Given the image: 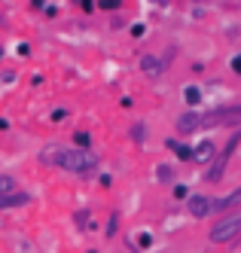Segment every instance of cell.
<instances>
[{"label":"cell","instance_id":"6da1fadb","mask_svg":"<svg viewBox=\"0 0 241 253\" xmlns=\"http://www.w3.org/2000/svg\"><path fill=\"white\" fill-rule=\"evenodd\" d=\"M37 159H40V165H46V168H61L67 174H80V177H86V174H92L98 168V159L92 153L73 150V147H61V143H49V147H43Z\"/></svg>","mask_w":241,"mask_h":253},{"label":"cell","instance_id":"7a4b0ae2","mask_svg":"<svg viewBox=\"0 0 241 253\" xmlns=\"http://www.w3.org/2000/svg\"><path fill=\"white\" fill-rule=\"evenodd\" d=\"M241 235V211H232V213H226L223 220H217L214 226H211V244H226V241H232V238H238Z\"/></svg>","mask_w":241,"mask_h":253},{"label":"cell","instance_id":"3957f363","mask_svg":"<svg viewBox=\"0 0 241 253\" xmlns=\"http://www.w3.org/2000/svg\"><path fill=\"white\" fill-rule=\"evenodd\" d=\"M241 122V104L238 107H223V110H214L208 116H201V128H211V125H232Z\"/></svg>","mask_w":241,"mask_h":253},{"label":"cell","instance_id":"277c9868","mask_svg":"<svg viewBox=\"0 0 241 253\" xmlns=\"http://www.w3.org/2000/svg\"><path fill=\"white\" fill-rule=\"evenodd\" d=\"M187 213L190 216H208V213H214V198H208V195H190L187 198Z\"/></svg>","mask_w":241,"mask_h":253},{"label":"cell","instance_id":"5b68a950","mask_svg":"<svg viewBox=\"0 0 241 253\" xmlns=\"http://www.w3.org/2000/svg\"><path fill=\"white\" fill-rule=\"evenodd\" d=\"M31 205V195L28 192H12V195H0V211H12V208H25Z\"/></svg>","mask_w":241,"mask_h":253},{"label":"cell","instance_id":"8992f818","mask_svg":"<svg viewBox=\"0 0 241 253\" xmlns=\"http://www.w3.org/2000/svg\"><path fill=\"white\" fill-rule=\"evenodd\" d=\"M201 128V116L198 113H183L180 119H177V131L180 134H193V131H198Z\"/></svg>","mask_w":241,"mask_h":253},{"label":"cell","instance_id":"52a82bcc","mask_svg":"<svg viewBox=\"0 0 241 253\" xmlns=\"http://www.w3.org/2000/svg\"><path fill=\"white\" fill-rule=\"evenodd\" d=\"M211 156H214V143H211V140H205L201 147H195V150H193V159L198 162V165H201V162H208Z\"/></svg>","mask_w":241,"mask_h":253},{"label":"cell","instance_id":"ba28073f","mask_svg":"<svg viewBox=\"0 0 241 253\" xmlns=\"http://www.w3.org/2000/svg\"><path fill=\"white\" fill-rule=\"evenodd\" d=\"M89 147H92V134L89 131H73V150L89 153Z\"/></svg>","mask_w":241,"mask_h":253},{"label":"cell","instance_id":"9c48e42d","mask_svg":"<svg viewBox=\"0 0 241 253\" xmlns=\"http://www.w3.org/2000/svg\"><path fill=\"white\" fill-rule=\"evenodd\" d=\"M12 192H18L15 177L12 174H0V195H12Z\"/></svg>","mask_w":241,"mask_h":253},{"label":"cell","instance_id":"30bf717a","mask_svg":"<svg viewBox=\"0 0 241 253\" xmlns=\"http://www.w3.org/2000/svg\"><path fill=\"white\" fill-rule=\"evenodd\" d=\"M141 67L146 70V74H159V70H162V64L153 58V55H146V58H141Z\"/></svg>","mask_w":241,"mask_h":253},{"label":"cell","instance_id":"8fae6325","mask_svg":"<svg viewBox=\"0 0 241 253\" xmlns=\"http://www.w3.org/2000/svg\"><path fill=\"white\" fill-rule=\"evenodd\" d=\"M67 116H70V113H67V107H55V110L49 113V119H52V122H64Z\"/></svg>","mask_w":241,"mask_h":253},{"label":"cell","instance_id":"7c38bea8","mask_svg":"<svg viewBox=\"0 0 241 253\" xmlns=\"http://www.w3.org/2000/svg\"><path fill=\"white\" fill-rule=\"evenodd\" d=\"M73 223H77L80 229H86V226H89V211H77V216H73Z\"/></svg>","mask_w":241,"mask_h":253},{"label":"cell","instance_id":"4fadbf2b","mask_svg":"<svg viewBox=\"0 0 241 253\" xmlns=\"http://www.w3.org/2000/svg\"><path fill=\"white\" fill-rule=\"evenodd\" d=\"M183 92H187V101H190V104H198V98H201V92H198V88H195V85H190V88H183Z\"/></svg>","mask_w":241,"mask_h":253},{"label":"cell","instance_id":"5bb4252c","mask_svg":"<svg viewBox=\"0 0 241 253\" xmlns=\"http://www.w3.org/2000/svg\"><path fill=\"white\" fill-rule=\"evenodd\" d=\"M116 226H119V213H110V226H107V235H110V238L116 235Z\"/></svg>","mask_w":241,"mask_h":253},{"label":"cell","instance_id":"9a60e30c","mask_svg":"<svg viewBox=\"0 0 241 253\" xmlns=\"http://www.w3.org/2000/svg\"><path fill=\"white\" fill-rule=\"evenodd\" d=\"M98 6H101V9H107V12H113V9H119L122 3H119V0H101Z\"/></svg>","mask_w":241,"mask_h":253},{"label":"cell","instance_id":"2e32d148","mask_svg":"<svg viewBox=\"0 0 241 253\" xmlns=\"http://www.w3.org/2000/svg\"><path fill=\"white\" fill-rule=\"evenodd\" d=\"M159 180L162 183H171V168L168 165H159Z\"/></svg>","mask_w":241,"mask_h":253},{"label":"cell","instance_id":"e0dca14e","mask_svg":"<svg viewBox=\"0 0 241 253\" xmlns=\"http://www.w3.org/2000/svg\"><path fill=\"white\" fill-rule=\"evenodd\" d=\"M132 137H135V140H144V125H135V128H132Z\"/></svg>","mask_w":241,"mask_h":253},{"label":"cell","instance_id":"ac0fdd59","mask_svg":"<svg viewBox=\"0 0 241 253\" xmlns=\"http://www.w3.org/2000/svg\"><path fill=\"white\" fill-rule=\"evenodd\" d=\"M80 9H83V12H92V9H95V3H92V0H83Z\"/></svg>","mask_w":241,"mask_h":253},{"label":"cell","instance_id":"d6986e66","mask_svg":"<svg viewBox=\"0 0 241 253\" xmlns=\"http://www.w3.org/2000/svg\"><path fill=\"white\" fill-rule=\"evenodd\" d=\"M232 70H238V74H241V55H238V58H232Z\"/></svg>","mask_w":241,"mask_h":253},{"label":"cell","instance_id":"ffe728a7","mask_svg":"<svg viewBox=\"0 0 241 253\" xmlns=\"http://www.w3.org/2000/svg\"><path fill=\"white\" fill-rule=\"evenodd\" d=\"M6 128H9V122H6V119H0V131H6Z\"/></svg>","mask_w":241,"mask_h":253},{"label":"cell","instance_id":"44dd1931","mask_svg":"<svg viewBox=\"0 0 241 253\" xmlns=\"http://www.w3.org/2000/svg\"><path fill=\"white\" fill-rule=\"evenodd\" d=\"M0 55H3V49H0Z\"/></svg>","mask_w":241,"mask_h":253},{"label":"cell","instance_id":"7402d4cb","mask_svg":"<svg viewBox=\"0 0 241 253\" xmlns=\"http://www.w3.org/2000/svg\"><path fill=\"white\" fill-rule=\"evenodd\" d=\"M0 22H3V15H0Z\"/></svg>","mask_w":241,"mask_h":253}]
</instances>
